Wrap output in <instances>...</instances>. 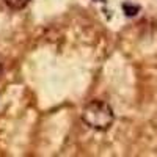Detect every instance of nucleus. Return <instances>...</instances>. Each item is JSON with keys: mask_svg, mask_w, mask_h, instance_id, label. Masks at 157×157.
Returning <instances> with one entry per match:
<instances>
[{"mask_svg": "<svg viewBox=\"0 0 157 157\" xmlns=\"http://www.w3.org/2000/svg\"><path fill=\"white\" fill-rule=\"evenodd\" d=\"M82 121L86 127L98 130V132H105L115 123V113L110 104L101 99L90 101L82 110Z\"/></svg>", "mask_w": 157, "mask_h": 157, "instance_id": "nucleus-1", "label": "nucleus"}, {"mask_svg": "<svg viewBox=\"0 0 157 157\" xmlns=\"http://www.w3.org/2000/svg\"><path fill=\"white\" fill-rule=\"evenodd\" d=\"M3 2H5V5H6L10 10L19 11V10H24L25 6H27L30 0H3Z\"/></svg>", "mask_w": 157, "mask_h": 157, "instance_id": "nucleus-2", "label": "nucleus"}, {"mask_svg": "<svg viewBox=\"0 0 157 157\" xmlns=\"http://www.w3.org/2000/svg\"><path fill=\"white\" fill-rule=\"evenodd\" d=\"M123 10H124V13H126V16H129V17H132V16H135L137 13L140 11V6L138 5H134V3H123Z\"/></svg>", "mask_w": 157, "mask_h": 157, "instance_id": "nucleus-3", "label": "nucleus"}, {"mask_svg": "<svg viewBox=\"0 0 157 157\" xmlns=\"http://www.w3.org/2000/svg\"><path fill=\"white\" fill-rule=\"evenodd\" d=\"M2 72H3V63H2V60H0V75H2Z\"/></svg>", "mask_w": 157, "mask_h": 157, "instance_id": "nucleus-4", "label": "nucleus"}, {"mask_svg": "<svg viewBox=\"0 0 157 157\" xmlns=\"http://www.w3.org/2000/svg\"><path fill=\"white\" fill-rule=\"evenodd\" d=\"M96 2H98V0H96ZM99 2H105V0H99Z\"/></svg>", "mask_w": 157, "mask_h": 157, "instance_id": "nucleus-5", "label": "nucleus"}]
</instances>
